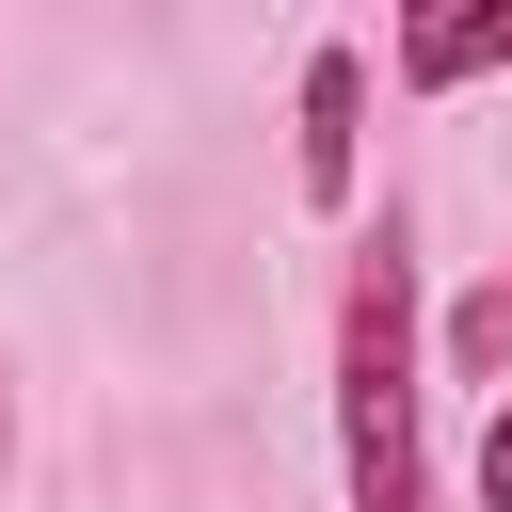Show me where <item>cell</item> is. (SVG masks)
Listing matches in <instances>:
<instances>
[{"label":"cell","mask_w":512,"mask_h":512,"mask_svg":"<svg viewBox=\"0 0 512 512\" xmlns=\"http://www.w3.org/2000/svg\"><path fill=\"white\" fill-rule=\"evenodd\" d=\"M336 464L352 512H432V432H416V240L400 208L336 272Z\"/></svg>","instance_id":"cell-1"},{"label":"cell","mask_w":512,"mask_h":512,"mask_svg":"<svg viewBox=\"0 0 512 512\" xmlns=\"http://www.w3.org/2000/svg\"><path fill=\"white\" fill-rule=\"evenodd\" d=\"M512 64V16H400V80L448 96V80H496Z\"/></svg>","instance_id":"cell-3"},{"label":"cell","mask_w":512,"mask_h":512,"mask_svg":"<svg viewBox=\"0 0 512 512\" xmlns=\"http://www.w3.org/2000/svg\"><path fill=\"white\" fill-rule=\"evenodd\" d=\"M448 352H464V368H512V288H480V304L448 320Z\"/></svg>","instance_id":"cell-4"},{"label":"cell","mask_w":512,"mask_h":512,"mask_svg":"<svg viewBox=\"0 0 512 512\" xmlns=\"http://www.w3.org/2000/svg\"><path fill=\"white\" fill-rule=\"evenodd\" d=\"M304 208H352V160H368V48H304Z\"/></svg>","instance_id":"cell-2"},{"label":"cell","mask_w":512,"mask_h":512,"mask_svg":"<svg viewBox=\"0 0 512 512\" xmlns=\"http://www.w3.org/2000/svg\"><path fill=\"white\" fill-rule=\"evenodd\" d=\"M480 512H512V400L480 416Z\"/></svg>","instance_id":"cell-5"}]
</instances>
